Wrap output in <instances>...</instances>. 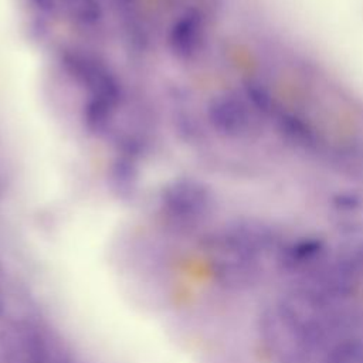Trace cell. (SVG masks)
Masks as SVG:
<instances>
[{
  "label": "cell",
  "instance_id": "cell-1",
  "mask_svg": "<svg viewBox=\"0 0 363 363\" xmlns=\"http://www.w3.org/2000/svg\"><path fill=\"white\" fill-rule=\"evenodd\" d=\"M211 119L214 125L228 136H248L255 129V119L250 106L241 98L231 95L214 101Z\"/></svg>",
  "mask_w": 363,
  "mask_h": 363
},
{
  "label": "cell",
  "instance_id": "cell-2",
  "mask_svg": "<svg viewBox=\"0 0 363 363\" xmlns=\"http://www.w3.org/2000/svg\"><path fill=\"white\" fill-rule=\"evenodd\" d=\"M322 251V242L315 238H305L294 242L285 251V262L292 267L302 265Z\"/></svg>",
  "mask_w": 363,
  "mask_h": 363
},
{
  "label": "cell",
  "instance_id": "cell-3",
  "mask_svg": "<svg viewBox=\"0 0 363 363\" xmlns=\"http://www.w3.org/2000/svg\"><path fill=\"white\" fill-rule=\"evenodd\" d=\"M328 363H363V352L356 343H343L332 352Z\"/></svg>",
  "mask_w": 363,
  "mask_h": 363
}]
</instances>
